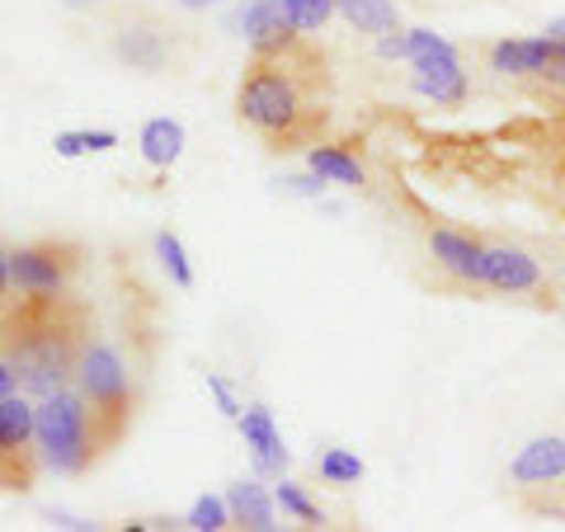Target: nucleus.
Here are the masks:
<instances>
[{
  "mask_svg": "<svg viewBox=\"0 0 565 532\" xmlns=\"http://www.w3.org/2000/svg\"><path fill=\"white\" fill-rule=\"evenodd\" d=\"M326 95H330L326 52L311 43V33H297L278 52H250V66H245L236 85V118L259 141H269V151L316 147L330 118Z\"/></svg>",
  "mask_w": 565,
  "mask_h": 532,
  "instance_id": "nucleus-1",
  "label": "nucleus"
},
{
  "mask_svg": "<svg viewBox=\"0 0 565 532\" xmlns=\"http://www.w3.org/2000/svg\"><path fill=\"white\" fill-rule=\"evenodd\" d=\"M90 334V311L66 292H20V301L0 307V353L29 401L57 396L76 382Z\"/></svg>",
  "mask_w": 565,
  "mask_h": 532,
  "instance_id": "nucleus-2",
  "label": "nucleus"
},
{
  "mask_svg": "<svg viewBox=\"0 0 565 532\" xmlns=\"http://www.w3.org/2000/svg\"><path fill=\"white\" fill-rule=\"evenodd\" d=\"M104 47L118 66L137 71V76H184L199 57L193 29L147 6H118L104 24Z\"/></svg>",
  "mask_w": 565,
  "mask_h": 532,
  "instance_id": "nucleus-3",
  "label": "nucleus"
},
{
  "mask_svg": "<svg viewBox=\"0 0 565 532\" xmlns=\"http://www.w3.org/2000/svg\"><path fill=\"white\" fill-rule=\"evenodd\" d=\"M33 438H39L43 467L57 471V476H85L104 457L90 401L76 396V392L43 396L33 405Z\"/></svg>",
  "mask_w": 565,
  "mask_h": 532,
  "instance_id": "nucleus-4",
  "label": "nucleus"
},
{
  "mask_svg": "<svg viewBox=\"0 0 565 532\" xmlns=\"http://www.w3.org/2000/svg\"><path fill=\"white\" fill-rule=\"evenodd\" d=\"M76 382H81V396L90 401V415H95V429H99V448L109 453L118 448L132 429V411H137V386H132V372L122 363V353L90 334L81 349V363H76Z\"/></svg>",
  "mask_w": 565,
  "mask_h": 532,
  "instance_id": "nucleus-5",
  "label": "nucleus"
},
{
  "mask_svg": "<svg viewBox=\"0 0 565 532\" xmlns=\"http://www.w3.org/2000/svg\"><path fill=\"white\" fill-rule=\"evenodd\" d=\"M39 438H33V405L20 396L0 401V490L24 494L39 476Z\"/></svg>",
  "mask_w": 565,
  "mask_h": 532,
  "instance_id": "nucleus-6",
  "label": "nucleus"
},
{
  "mask_svg": "<svg viewBox=\"0 0 565 532\" xmlns=\"http://www.w3.org/2000/svg\"><path fill=\"white\" fill-rule=\"evenodd\" d=\"M81 274V245L66 241H33L10 255V283L20 292H66L71 278Z\"/></svg>",
  "mask_w": 565,
  "mask_h": 532,
  "instance_id": "nucleus-7",
  "label": "nucleus"
},
{
  "mask_svg": "<svg viewBox=\"0 0 565 532\" xmlns=\"http://www.w3.org/2000/svg\"><path fill=\"white\" fill-rule=\"evenodd\" d=\"M411 85L415 95L434 99L438 109H462L467 104V71H462V57H457V47H438V52H424V57L411 62Z\"/></svg>",
  "mask_w": 565,
  "mask_h": 532,
  "instance_id": "nucleus-8",
  "label": "nucleus"
},
{
  "mask_svg": "<svg viewBox=\"0 0 565 532\" xmlns=\"http://www.w3.org/2000/svg\"><path fill=\"white\" fill-rule=\"evenodd\" d=\"M481 283L490 292H509V297L546 292L542 264L527 251H519V245H486V251H481Z\"/></svg>",
  "mask_w": 565,
  "mask_h": 532,
  "instance_id": "nucleus-9",
  "label": "nucleus"
},
{
  "mask_svg": "<svg viewBox=\"0 0 565 532\" xmlns=\"http://www.w3.org/2000/svg\"><path fill=\"white\" fill-rule=\"evenodd\" d=\"M481 251H486V241L457 232V226H429V255H434L438 269L457 283V288L486 292V283H481Z\"/></svg>",
  "mask_w": 565,
  "mask_h": 532,
  "instance_id": "nucleus-10",
  "label": "nucleus"
},
{
  "mask_svg": "<svg viewBox=\"0 0 565 532\" xmlns=\"http://www.w3.org/2000/svg\"><path fill=\"white\" fill-rule=\"evenodd\" d=\"M241 438L245 448H250V467L259 481H278L282 471H288V448H282V434L274 429V415L264 411V405H250V411H241Z\"/></svg>",
  "mask_w": 565,
  "mask_h": 532,
  "instance_id": "nucleus-11",
  "label": "nucleus"
},
{
  "mask_svg": "<svg viewBox=\"0 0 565 532\" xmlns=\"http://www.w3.org/2000/svg\"><path fill=\"white\" fill-rule=\"evenodd\" d=\"M236 29H241V39L250 43V52H278L297 39V29L288 24V14H282V0H250V6L236 14Z\"/></svg>",
  "mask_w": 565,
  "mask_h": 532,
  "instance_id": "nucleus-12",
  "label": "nucleus"
},
{
  "mask_svg": "<svg viewBox=\"0 0 565 532\" xmlns=\"http://www.w3.org/2000/svg\"><path fill=\"white\" fill-rule=\"evenodd\" d=\"M509 481L514 486H556V481H565V438H556V434L552 438H533L514 457Z\"/></svg>",
  "mask_w": 565,
  "mask_h": 532,
  "instance_id": "nucleus-13",
  "label": "nucleus"
},
{
  "mask_svg": "<svg viewBox=\"0 0 565 532\" xmlns=\"http://www.w3.org/2000/svg\"><path fill=\"white\" fill-rule=\"evenodd\" d=\"M226 504H232V523L236 528H250V532H274L278 528L274 523L278 500H274V490L259 486V476L255 481H236L232 490H226Z\"/></svg>",
  "mask_w": 565,
  "mask_h": 532,
  "instance_id": "nucleus-14",
  "label": "nucleus"
},
{
  "mask_svg": "<svg viewBox=\"0 0 565 532\" xmlns=\"http://www.w3.org/2000/svg\"><path fill=\"white\" fill-rule=\"evenodd\" d=\"M137 147H141V161H147L151 170H170V166L184 156V123H174V118H151L147 128H141Z\"/></svg>",
  "mask_w": 565,
  "mask_h": 532,
  "instance_id": "nucleus-15",
  "label": "nucleus"
},
{
  "mask_svg": "<svg viewBox=\"0 0 565 532\" xmlns=\"http://www.w3.org/2000/svg\"><path fill=\"white\" fill-rule=\"evenodd\" d=\"M307 166L321 174L326 184H344V189H363L367 184L359 156H353L349 147H326V141H316V147H307Z\"/></svg>",
  "mask_w": 565,
  "mask_h": 532,
  "instance_id": "nucleus-16",
  "label": "nucleus"
},
{
  "mask_svg": "<svg viewBox=\"0 0 565 532\" xmlns=\"http://www.w3.org/2000/svg\"><path fill=\"white\" fill-rule=\"evenodd\" d=\"M334 10L344 14V24L349 29H359V33H392L401 29V10H396V0H334Z\"/></svg>",
  "mask_w": 565,
  "mask_h": 532,
  "instance_id": "nucleus-17",
  "label": "nucleus"
},
{
  "mask_svg": "<svg viewBox=\"0 0 565 532\" xmlns=\"http://www.w3.org/2000/svg\"><path fill=\"white\" fill-rule=\"evenodd\" d=\"M523 47H527V76L565 91V39L542 33V39H523Z\"/></svg>",
  "mask_w": 565,
  "mask_h": 532,
  "instance_id": "nucleus-18",
  "label": "nucleus"
},
{
  "mask_svg": "<svg viewBox=\"0 0 565 532\" xmlns=\"http://www.w3.org/2000/svg\"><path fill=\"white\" fill-rule=\"evenodd\" d=\"M274 500H278V509L282 513H292L297 523H307V528H326V513H321V504L311 500V494L297 486V481H288V476H278L274 481Z\"/></svg>",
  "mask_w": 565,
  "mask_h": 532,
  "instance_id": "nucleus-19",
  "label": "nucleus"
},
{
  "mask_svg": "<svg viewBox=\"0 0 565 532\" xmlns=\"http://www.w3.org/2000/svg\"><path fill=\"white\" fill-rule=\"evenodd\" d=\"M282 14L297 33H321L340 10H334V0H282Z\"/></svg>",
  "mask_w": 565,
  "mask_h": 532,
  "instance_id": "nucleus-20",
  "label": "nucleus"
},
{
  "mask_svg": "<svg viewBox=\"0 0 565 532\" xmlns=\"http://www.w3.org/2000/svg\"><path fill=\"white\" fill-rule=\"evenodd\" d=\"M316 471H321L326 486H353V481H363V462L353 453H344V448H326L321 457H316Z\"/></svg>",
  "mask_w": 565,
  "mask_h": 532,
  "instance_id": "nucleus-21",
  "label": "nucleus"
},
{
  "mask_svg": "<svg viewBox=\"0 0 565 532\" xmlns=\"http://www.w3.org/2000/svg\"><path fill=\"white\" fill-rule=\"evenodd\" d=\"M156 259H161V269L170 274L174 288H193V269H189V259H184V245L174 232H161L156 236Z\"/></svg>",
  "mask_w": 565,
  "mask_h": 532,
  "instance_id": "nucleus-22",
  "label": "nucleus"
},
{
  "mask_svg": "<svg viewBox=\"0 0 565 532\" xmlns=\"http://www.w3.org/2000/svg\"><path fill=\"white\" fill-rule=\"evenodd\" d=\"M486 62L490 71H500V76H527V47L523 39H500L486 47Z\"/></svg>",
  "mask_w": 565,
  "mask_h": 532,
  "instance_id": "nucleus-23",
  "label": "nucleus"
},
{
  "mask_svg": "<svg viewBox=\"0 0 565 532\" xmlns=\"http://www.w3.org/2000/svg\"><path fill=\"white\" fill-rule=\"evenodd\" d=\"M226 523H232V504L217 500V494H203V500L189 509V519H184V528H193V532H222Z\"/></svg>",
  "mask_w": 565,
  "mask_h": 532,
  "instance_id": "nucleus-24",
  "label": "nucleus"
},
{
  "mask_svg": "<svg viewBox=\"0 0 565 532\" xmlns=\"http://www.w3.org/2000/svg\"><path fill=\"white\" fill-rule=\"evenodd\" d=\"M207 392H212V401H217V411H222L226 419H241V401H236L232 382H226L222 372H207Z\"/></svg>",
  "mask_w": 565,
  "mask_h": 532,
  "instance_id": "nucleus-25",
  "label": "nucleus"
},
{
  "mask_svg": "<svg viewBox=\"0 0 565 532\" xmlns=\"http://www.w3.org/2000/svg\"><path fill=\"white\" fill-rule=\"evenodd\" d=\"M377 57H386V62H411V33H401V29L377 33Z\"/></svg>",
  "mask_w": 565,
  "mask_h": 532,
  "instance_id": "nucleus-26",
  "label": "nucleus"
},
{
  "mask_svg": "<svg viewBox=\"0 0 565 532\" xmlns=\"http://www.w3.org/2000/svg\"><path fill=\"white\" fill-rule=\"evenodd\" d=\"M282 189H288V193H302V199H321V193H326V180H321V174H292V180H282Z\"/></svg>",
  "mask_w": 565,
  "mask_h": 532,
  "instance_id": "nucleus-27",
  "label": "nucleus"
},
{
  "mask_svg": "<svg viewBox=\"0 0 565 532\" xmlns=\"http://www.w3.org/2000/svg\"><path fill=\"white\" fill-rule=\"evenodd\" d=\"M52 151H57L62 161H76V156H85V141H81V132H57L52 137Z\"/></svg>",
  "mask_w": 565,
  "mask_h": 532,
  "instance_id": "nucleus-28",
  "label": "nucleus"
},
{
  "mask_svg": "<svg viewBox=\"0 0 565 532\" xmlns=\"http://www.w3.org/2000/svg\"><path fill=\"white\" fill-rule=\"evenodd\" d=\"M81 141H85V151H114L118 132L114 128H90V132H81Z\"/></svg>",
  "mask_w": 565,
  "mask_h": 532,
  "instance_id": "nucleus-29",
  "label": "nucleus"
},
{
  "mask_svg": "<svg viewBox=\"0 0 565 532\" xmlns=\"http://www.w3.org/2000/svg\"><path fill=\"white\" fill-rule=\"evenodd\" d=\"M14 392H20V382H14V372H10V363H6V353H0V401L14 396Z\"/></svg>",
  "mask_w": 565,
  "mask_h": 532,
  "instance_id": "nucleus-30",
  "label": "nucleus"
},
{
  "mask_svg": "<svg viewBox=\"0 0 565 532\" xmlns=\"http://www.w3.org/2000/svg\"><path fill=\"white\" fill-rule=\"evenodd\" d=\"M47 519H52V523H57V528H95V523H85V519H71V513H57V509H52V513H47Z\"/></svg>",
  "mask_w": 565,
  "mask_h": 532,
  "instance_id": "nucleus-31",
  "label": "nucleus"
},
{
  "mask_svg": "<svg viewBox=\"0 0 565 532\" xmlns=\"http://www.w3.org/2000/svg\"><path fill=\"white\" fill-rule=\"evenodd\" d=\"M180 10H212V6H222V0H174Z\"/></svg>",
  "mask_w": 565,
  "mask_h": 532,
  "instance_id": "nucleus-32",
  "label": "nucleus"
},
{
  "mask_svg": "<svg viewBox=\"0 0 565 532\" xmlns=\"http://www.w3.org/2000/svg\"><path fill=\"white\" fill-rule=\"evenodd\" d=\"M66 10H95V6H104V0H62Z\"/></svg>",
  "mask_w": 565,
  "mask_h": 532,
  "instance_id": "nucleus-33",
  "label": "nucleus"
},
{
  "mask_svg": "<svg viewBox=\"0 0 565 532\" xmlns=\"http://www.w3.org/2000/svg\"><path fill=\"white\" fill-rule=\"evenodd\" d=\"M6 288H10V259L0 255V297H6Z\"/></svg>",
  "mask_w": 565,
  "mask_h": 532,
  "instance_id": "nucleus-34",
  "label": "nucleus"
},
{
  "mask_svg": "<svg viewBox=\"0 0 565 532\" xmlns=\"http://www.w3.org/2000/svg\"><path fill=\"white\" fill-rule=\"evenodd\" d=\"M546 33H556V39H565V20H556L552 29H546Z\"/></svg>",
  "mask_w": 565,
  "mask_h": 532,
  "instance_id": "nucleus-35",
  "label": "nucleus"
}]
</instances>
